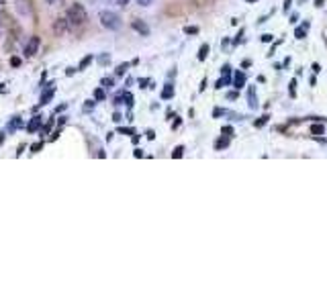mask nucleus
Here are the masks:
<instances>
[{"label": "nucleus", "mask_w": 327, "mask_h": 306, "mask_svg": "<svg viewBox=\"0 0 327 306\" xmlns=\"http://www.w3.org/2000/svg\"><path fill=\"white\" fill-rule=\"evenodd\" d=\"M109 61H111V55H109V53H103V55H98V63H100V65H107Z\"/></svg>", "instance_id": "nucleus-17"}, {"label": "nucleus", "mask_w": 327, "mask_h": 306, "mask_svg": "<svg viewBox=\"0 0 327 306\" xmlns=\"http://www.w3.org/2000/svg\"><path fill=\"white\" fill-rule=\"evenodd\" d=\"M53 94H55L53 84H47V92H45V94H41V102H39V104H41V106H43V104H47V102L53 98Z\"/></svg>", "instance_id": "nucleus-8"}, {"label": "nucleus", "mask_w": 327, "mask_h": 306, "mask_svg": "<svg viewBox=\"0 0 327 306\" xmlns=\"http://www.w3.org/2000/svg\"><path fill=\"white\" fill-rule=\"evenodd\" d=\"M133 29H135L137 33H141V35H150V27H148L144 20H133Z\"/></svg>", "instance_id": "nucleus-9"}, {"label": "nucleus", "mask_w": 327, "mask_h": 306, "mask_svg": "<svg viewBox=\"0 0 327 306\" xmlns=\"http://www.w3.org/2000/svg\"><path fill=\"white\" fill-rule=\"evenodd\" d=\"M291 4H293V0H284V10H289V8H291Z\"/></svg>", "instance_id": "nucleus-36"}, {"label": "nucleus", "mask_w": 327, "mask_h": 306, "mask_svg": "<svg viewBox=\"0 0 327 306\" xmlns=\"http://www.w3.org/2000/svg\"><path fill=\"white\" fill-rule=\"evenodd\" d=\"M148 139H156V133H154V131H148Z\"/></svg>", "instance_id": "nucleus-38"}, {"label": "nucleus", "mask_w": 327, "mask_h": 306, "mask_svg": "<svg viewBox=\"0 0 327 306\" xmlns=\"http://www.w3.org/2000/svg\"><path fill=\"white\" fill-rule=\"evenodd\" d=\"M221 133H223L225 137H231V135H233V127H223Z\"/></svg>", "instance_id": "nucleus-23"}, {"label": "nucleus", "mask_w": 327, "mask_h": 306, "mask_svg": "<svg viewBox=\"0 0 327 306\" xmlns=\"http://www.w3.org/2000/svg\"><path fill=\"white\" fill-rule=\"evenodd\" d=\"M41 125H43V117H33V119L29 121V125H27V131H29V133H37V131L41 129Z\"/></svg>", "instance_id": "nucleus-6"}, {"label": "nucleus", "mask_w": 327, "mask_h": 306, "mask_svg": "<svg viewBox=\"0 0 327 306\" xmlns=\"http://www.w3.org/2000/svg\"><path fill=\"white\" fill-rule=\"evenodd\" d=\"M90 108H94V102H92V100H88V102L84 104V111H86V113H88Z\"/></svg>", "instance_id": "nucleus-30"}, {"label": "nucleus", "mask_w": 327, "mask_h": 306, "mask_svg": "<svg viewBox=\"0 0 327 306\" xmlns=\"http://www.w3.org/2000/svg\"><path fill=\"white\" fill-rule=\"evenodd\" d=\"M127 68H129V63H121V65L117 68V76H123V74L127 72Z\"/></svg>", "instance_id": "nucleus-21"}, {"label": "nucleus", "mask_w": 327, "mask_h": 306, "mask_svg": "<svg viewBox=\"0 0 327 306\" xmlns=\"http://www.w3.org/2000/svg\"><path fill=\"white\" fill-rule=\"evenodd\" d=\"M325 127L323 125H311V135H323Z\"/></svg>", "instance_id": "nucleus-16"}, {"label": "nucleus", "mask_w": 327, "mask_h": 306, "mask_svg": "<svg viewBox=\"0 0 327 306\" xmlns=\"http://www.w3.org/2000/svg\"><path fill=\"white\" fill-rule=\"evenodd\" d=\"M221 74H223V76H229V74H231V65H223V68H221Z\"/></svg>", "instance_id": "nucleus-26"}, {"label": "nucleus", "mask_w": 327, "mask_h": 306, "mask_svg": "<svg viewBox=\"0 0 327 306\" xmlns=\"http://www.w3.org/2000/svg\"><path fill=\"white\" fill-rule=\"evenodd\" d=\"M260 39H262L264 43H270V41H272V35H270V33H266V35H262Z\"/></svg>", "instance_id": "nucleus-29"}, {"label": "nucleus", "mask_w": 327, "mask_h": 306, "mask_svg": "<svg viewBox=\"0 0 327 306\" xmlns=\"http://www.w3.org/2000/svg\"><path fill=\"white\" fill-rule=\"evenodd\" d=\"M10 63L16 68V65H21V59H18V57H12V59H10Z\"/></svg>", "instance_id": "nucleus-32"}, {"label": "nucleus", "mask_w": 327, "mask_h": 306, "mask_svg": "<svg viewBox=\"0 0 327 306\" xmlns=\"http://www.w3.org/2000/svg\"><path fill=\"white\" fill-rule=\"evenodd\" d=\"M41 149H43V141H39V143H35V145L31 147V151H33V153L41 151Z\"/></svg>", "instance_id": "nucleus-24"}, {"label": "nucleus", "mask_w": 327, "mask_h": 306, "mask_svg": "<svg viewBox=\"0 0 327 306\" xmlns=\"http://www.w3.org/2000/svg\"><path fill=\"white\" fill-rule=\"evenodd\" d=\"M268 119H270V117H268V115H264L262 119H258V121H256V127H264V125L268 123Z\"/></svg>", "instance_id": "nucleus-22"}, {"label": "nucleus", "mask_w": 327, "mask_h": 306, "mask_svg": "<svg viewBox=\"0 0 327 306\" xmlns=\"http://www.w3.org/2000/svg\"><path fill=\"white\" fill-rule=\"evenodd\" d=\"M184 33H186V35H196V33H198V27H184Z\"/></svg>", "instance_id": "nucleus-20"}, {"label": "nucleus", "mask_w": 327, "mask_h": 306, "mask_svg": "<svg viewBox=\"0 0 327 306\" xmlns=\"http://www.w3.org/2000/svg\"><path fill=\"white\" fill-rule=\"evenodd\" d=\"M182 155H184V147H182V145H178V147L172 151V157H174V159H178V157H182Z\"/></svg>", "instance_id": "nucleus-18"}, {"label": "nucleus", "mask_w": 327, "mask_h": 306, "mask_svg": "<svg viewBox=\"0 0 327 306\" xmlns=\"http://www.w3.org/2000/svg\"><path fill=\"white\" fill-rule=\"evenodd\" d=\"M229 139H231V137H225V135H223V137H221V139L217 141V145H215V147H217L219 151H221V149H225V147L229 145Z\"/></svg>", "instance_id": "nucleus-15"}, {"label": "nucleus", "mask_w": 327, "mask_h": 306, "mask_svg": "<svg viewBox=\"0 0 327 306\" xmlns=\"http://www.w3.org/2000/svg\"><path fill=\"white\" fill-rule=\"evenodd\" d=\"M86 20H88V12L84 10L82 4H74L68 8V23L72 27H82V25H86Z\"/></svg>", "instance_id": "nucleus-1"}, {"label": "nucleus", "mask_w": 327, "mask_h": 306, "mask_svg": "<svg viewBox=\"0 0 327 306\" xmlns=\"http://www.w3.org/2000/svg\"><path fill=\"white\" fill-rule=\"evenodd\" d=\"M92 59H94V57H92V55H86V57H84V59H82V61H80V68H78V70H84V68H86V65H88V63H90V61H92Z\"/></svg>", "instance_id": "nucleus-19"}, {"label": "nucleus", "mask_w": 327, "mask_h": 306, "mask_svg": "<svg viewBox=\"0 0 327 306\" xmlns=\"http://www.w3.org/2000/svg\"><path fill=\"white\" fill-rule=\"evenodd\" d=\"M248 2H256V0H248Z\"/></svg>", "instance_id": "nucleus-43"}, {"label": "nucleus", "mask_w": 327, "mask_h": 306, "mask_svg": "<svg viewBox=\"0 0 327 306\" xmlns=\"http://www.w3.org/2000/svg\"><path fill=\"white\" fill-rule=\"evenodd\" d=\"M119 2V6H127L129 4V0H117Z\"/></svg>", "instance_id": "nucleus-39"}, {"label": "nucleus", "mask_w": 327, "mask_h": 306, "mask_svg": "<svg viewBox=\"0 0 327 306\" xmlns=\"http://www.w3.org/2000/svg\"><path fill=\"white\" fill-rule=\"evenodd\" d=\"M119 131H121V133H125V135H133V131H131V129H119Z\"/></svg>", "instance_id": "nucleus-35"}, {"label": "nucleus", "mask_w": 327, "mask_h": 306, "mask_svg": "<svg viewBox=\"0 0 327 306\" xmlns=\"http://www.w3.org/2000/svg\"><path fill=\"white\" fill-rule=\"evenodd\" d=\"M115 104H127V106H133V94L131 92H119L115 96Z\"/></svg>", "instance_id": "nucleus-3"}, {"label": "nucleus", "mask_w": 327, "mask_h": 306, "mask_svg": "<svg viewBox=\"0 0 327 306\" xmlns=\"http://www.w3.org/2000/svg\"><path fill=\"white\" fill-rule=\"evenodd\" d=\"M307 29H309V23H303L301 27H297V29H295V37H297V39H305Z\"/></svg>", "instance_id": "nucleus-10"}, {"label": "nucleus", "mask_w": 327, "mask_h": 306, "mask_svg": "<svg viewBox=\"0 0 327 306\" xmlns=\"http://www.w3.org/2000/svg\"><path fill=\"white\" fill-rule=\"evenodd\" d=\"M98 18H100V25L105 27V29H109V31H119L121 29V16L117 14V12H113V10H100V14H98Z\"/></svg>", "instance_id": "nucleus-2"}, {"label": "nucleus", "mask_w": 327, "mask_h": 306, "mask_svg": "<svg viewBox=\"0 0 327 306\" xmlns=\"http://www.w3.org/2000/svg\"><path fill=\"white\" fill-rule=\"evenodd\" d=\"M233 86H235L237 90H241V88L246 86V74H243V72H235V76H233Z\"/></svg>", "instance_id": "nucleus-7"}, {"label": "nucleus", "mask_w": 327, "mask_h": 306, "mask_svg": "<svg viewBox=\"0 0 327 306\" xmlns=\"http://www.w3.org/2000/svg\"><path fill=\"white\" fill-rule=\"evenodd\" d=\"M94 98H96V100H105V92H103V90H96V92H94Z\"/></svg>", "instance_id": "nucleus-27"}, {"label": "nucleus", "mask_w": 327, "mask_h": 306, "mask_svg": "<svg viewBox=\"0 0 327 306\" xmlns=\"http://www.w3.org/2000/svg\"><path fill=\"white\" fill-rule=\"evenodd\" d=\"M39 37H31L29 39V43H27V47H25V53H27V57H31V55H35L37 53V49H39Z\"/></svg>", "instance_id": "nucleus-4"}, {"label": "nucleus", "mask_w": 327, "mask_h": 306, "mask_svg": "<svg viewBox=\"0 0 327 306\" xmlns=\"http://www.w3.org/2000/svg\"><path fill=\"white\" fill-rule=\"evenodd\" d=\"M103 84H105L107 88H111V86H113V80H111V78H105V80H103Z\"/></svg>", "instance_id": "nucleus-31"}, {"label": "nucleus", "mask_w": 327, "mask_h": 306, "mask_svg": "<svg viewBox=\"0 0 327 306\" xmlns=\"http://www.w3.org/2000/svg\"><path fill=\"white\" fill-rule=\"evenodd\" d=\"M23 127V121H21V117H14L10 123H8V131L12 133V131H16V129H21Z\"/></svg>", "instance_id": "nucleus-12"}, {"label": "nucleus", "mask_w": 327, "mask_h": 306, "mask_svg": "<svg viewBox=\"0 0 327 306\" xmlns=\"http://www.w3.org/2000/svg\"><path fill=\"white\" fill-rule=\"evenodd\" d=\"M291 96H297V80L291 82Z\"/></svg>", "instance_id": "nucleus-25"}, {"label": "nucleus", "mask_w": 327, "mask_h": 306, "mask_svg": "<svg viewBox=\"0 0 327 306\" xmlns=\"http://www.w3.org/2000/svg\"><path fill=\"white\" fill-rule=\"evenodd\" d=\"M227 98H231V100H235V98H237V92H231V94H227Z\"/></svg>", "instance_id": "nucleus-37"}, {"label": "nucleus", "mask_w": 327, "mask_h": 306, "mask_svg": "<svg viewBox=\"0 0 327 306\" xmlns=\"http://www.w3.org/2000/svg\"><path fill=\"white\" fill-rule=\"evenodd\" d=\"M121 119H123V117H121V115H119V113H115V115H113V121H115V123H119V121H121Z\"/></svg>", "instance_id": "nucleus-34"}, {"label": "nucleus", "mask_w": 327, "mask_h": 306, "mask_svg": "<svg viewBox=\"0 0 327 306\" xmlns=\"http://www.w3.org/2000/svg\"><path fill=\"white\" fill-rule=\"evenodd\" d=\"M137 2H139V4H141V6H150V4H152V2H154V0H137Z\"/></svg>", "instance_id": "nucleus-33"}, {"label": "nucleus", "mask_w": 327, "mask_h": 306, "mask_svg": "<svg viewBox=\"0 0 327 306\" xmlns=\"http://www.w3.org/2000/svg\"><path fill=\"white\" fill-rule=\"evenodd\" d=\"M0 90H4V88H2V84H0Z\"/></svg>", "instance_id": "nucleus-42"}, {"label": "nucleus", "mask_w": 327, "mask_h": 306, "mask_svg": "<svg viewBox=\"0 0 327 306\" xmlns=\"http://www.w3.org/2000/svg\"><path fill=\"white\" fill-rule=\"evenodd\" d=\"M45 2H47V4H53V2H55V0H45Z\"/></svg>", "instance_id": "nucleus-41"}, {"label": "nucleus", "mask_w": 327, "mask_h": 306, "mask_svg": "<svg viewBox=\"0 0 327 306\" xmlns=\"http://www.w3.org/2000/svg\"><path fill=\"white\" fill-rule=\"evenodd\" d=\"M248 106H250L252 111H256V108H258V96H256V86H250V88H248Z\"/></svg>", "instance_id": "nucleus-5"}, {"label": "nucleus", "mask_w": 327, "mask_h": 306, "mask_svg": "<svg viewBox=\"0 0 327 306\" xmlns=\"http://www.w3.org/2000/svg\"><path fill=\"white\" fill-rule=\"evenodd\" d=\"M229 84H231V74H229V76H221V80H217L215 88H225V86H229Z\"/></svg>", "instance_id": "nucleus-13"}, {"label": "nucleus", "mask_w": 327, "mask_h": 306, "mask_svg": "<svg viewBox=\"0 0 327 306\" xmlns=\"http://www.w3.org/2000/svg\"><path fill=\"white\" fill-rule=\"evenodd\" d=\"M133 155H135V157H141V155H144V151H141V149H135V151H133Z\"/></svg>", "instance_id": "nucleus-40"}, {"label": "nucleus", "mask_w": 327, "mask_h": 306, "mask_svg": "<svg viewBox=\"0 0 327 306\" xmlns=\"http://www.w3.org/2000/svg\"><path fill=\"white\" fill-rule=\"evenodd\" d=\"M162 98H163V100H170V98H174V86H172V84H166V86H163Z\"/></svg>", "instance_id": "nucleus-11"}, {"label": "nucleus", "mask_w": 327, "mask_h": 306, "mask_svg": "<svg viewBox=\"0 0 327 306\" xmlns=\"http://www.w3.org/2000/svg\"><path fill=\"white\" fill-rule=\"evenodd\" d=\"M207 55H209V45L205 43V45H200V49H198V61H205Z\"/></svg>", "instance_id": "nucleus-14"}, {"label": "nucleus", "mask_w": 327, "mask_h": 306, "mask_svg": "<svg viewBox=\"0 0 327 306\" xmlns=\"http://www.w3.org/2000/svg\"><path fill=\"white\" fill-rule=\"evenodd\" d=\"M49 129H51V121H49L45 127H41V135H47V133H49Z\"/></svg>", "instance_id": "nucleus-28"}]
</instances>
